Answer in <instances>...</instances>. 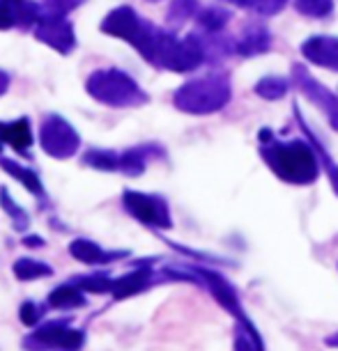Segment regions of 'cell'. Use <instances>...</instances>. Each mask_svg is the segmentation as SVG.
Returning a JSON list of instances; mask_svg holds the SVG:
<instances>
[{
  "mask_svg": "<svg viewBox=\"0 0 338 351\" xmlns=\"http://www.w3.org/2000/svg\"><path fill=\"white\" fill-rule=\"evenodd\" d=\"M262 161L269 165L278 180L288 184H313L317 180V152L313 143L304 138L278 141L271 129L258 131Z\"/></svg>",
  "mask_w": 338,
  "mask_h": 351,
  "instance_id": "obj_1",
  "label": "cell"
},
{
  "mask_svg": "<svg viewBox=\"0 0 338 351\" xmlns=\"http://www.w3.org/2000/svg\"><path fill=\"white\" fill-rule=\"evenodd\" d=\"M233 99V83L223 71L189 78L173 92V106L187 115H214Z\"/></svg>",
  "mask_w": 338,
  "mask_h": 351,
  "instance_id": "obj_2",
  "label": "cell"
},
{
  "mask_svg": "<svg viewBox=\"0 0 338 351\" xmlns=\"http://www.w3.org/2000/svg\"><path fill=\"white\" fill-rule=\"evenodd\" d=\"M85 92L109 108H138L150 101V95L136 83V78L115 67L92 71L85 78Z\"/></svg>",
  "mask_w": 338,
  "mask_h": 351,
  "instance_id": "obj_3",
  "label": "cell"
},
{
  "mask_svg": "<svg viewBox=\"0 0 338 351\" xmlns=\"http://www.w3.org/2000/svg\"><path fill=\"white\" fill-rule=\"evenodd\" d=\"M99 30L109 37L127 42L131 49H136L141 53V58L145 62H152L159 37H161V32H164V28L150 23L148 19H143L134 8H129V5H120V8L109 12V14L102 19Z\"/></svg>",
  "mask_w": 338,
  "mask_h": 351,
  "instance_id": "obj_4",
  "label": "cell"
},
{
  "mask_svg": "<svg viewBox=\"0 0 338 351\" xmlns=\"http://www.w3.org/2000/svg\"><path fill=\"white\" fill-rule=\"evenodd\" d=\"M85 330L71 326L69 317L42 322L21 340L23 351H81Z\"/></svg>",
  "mask_w": 338,
  "mask_h": 351,
  "instance_id": "obj_5",
  "label": "cell"
},
{
  "mask_svg": "<svg viewBox=\"0 0 338 351\" xmlns=\"http://www.w3.org/2000/svg\"><path fill=\"white\" fill-rule=\"evenodd\" d=\"M39 145L51 158L65 161V158H71L81 149V136L63 115L49 112L39 124Z\"/></svg>",
  "mask_w": 338,
  "mask_h": 351,
  "instance_id": "obj_6",
  "label": "cell"
},
{
  "mask_svg": "<svg viewBox=\"0 0 338 351\" xmlns=\"http://www.w3.org/2000/svg\"><path fill=\"white\" fill-rule=\"evenodd\" d=\"M122 207L124 211L136 218L138 223L148 225L152 230H170L173 228V218H170L168 202L161 195L141 193V191L127 189L122 193Z\"/></svg>",
  "mask_w": 338,
  "mask_h": 351,
  "instance_id": "obj_7",
  "label": "cell"
},
{
  "mask_svg": "<svg viewBox=\"0 0 338 351\" xmlns=\"http://www.w3.org/2000/svg\"><path fill=\"white\" fill-rule=\"evenodd\" d=\"M290 81L311 104H315L317 108L324 112V117L329 120V127L338 131V95L331 92L327 85H322L317 78L306 69V64L295 62L290 69Z\"/></svg>",
  "mask_w": 338,
  "mask_h": 351,
  "instance_id": "obj_8",
  "label": "cell"
},
{
  "mask_svg": "<svg viewBox=\"0 0 338 351\" xmlns=\"http://www.w3.org/2000/svg\"><path fill=\"white\" fill-rule=\"evenodd\" d=\"M35 37L42 44L51 46L53 51H58L60 56H69L76 49V32L74 25L67 21V16L53 14V12H42L37 25L32 28Z\"/></svg>",
  "mask_w": 338,
  "mask_h": 351,
  "instance_id": "obj_9",
  "label": "cell"
},
{
  "mask_svg": "<svg viewBox=\"0 0 338 351\" xmlns=\"http://www.w3.org/2000/svg\"><path fill=\"white\" fill-rule=\"evenodd\" d=\"M44 8L35 0H0V30L35 28Z\"/></svg>",
  "mask_w": 338,
  "mask_h": 351,
  "instance_id": "obj_10",
  "label": "cell"
},
{
  "mask_svg": "<svg viewBox=\"0 0 338 351\" xmlns=\"http://www.w3.org/2000/svg\"><path fill=\"white\" fill-rule=\"evenodd\" d=\"M304 60H308L315 67H322L327 71L338 74V37L334 35H313L304 39L300 46Z\"/></svg>",
  "mask_w": 338,
  "mask_h": 351,
  "instance_id": "obj_11",
  "label": "cell"
},
{
  "mask_svg": "<svg viewBox=\"0 0 338 351\" xmlns=\"http://www.w3.org/2000/svg\"><path fill=\"white\" fill-rule=\"evenodd\" d=\"M67 250L76 262L88 264V267H106V264H115L117 260H124L129 255L127 250H106L97 241L85 239V237L71 241Z\"/></svg>",
  "mask_w": 338,
  "mask_h": 351,
  "instance_id": "obj_12",
  "label": "cell"
},
{
  "mask_svg": "<svg viewBox=\"0 0 338 351\" xmlns=\"http://www.w3.org/2000/svg\"><path fill=\"white\" fill-rule=\"evenodd\" d=\"M271 49V32L260 21H249L242 28L240 37L235 39V53L242 58H256L262 56Z\"/></svg>",
  "mask_w": 338,
  "mask_h": 351,
  "instance_id": "obj_13",
  "label": "cell"
},
{
  "mask_svg": "<svg viewBox=\"0 0 338 351\" xmlns=\"http://www.w3.org/2000/svg\"><path fill=\"white\" fill-rule=\"evenodd\" d=\"M161 156H164V147L157 143H145V145H136V147L122 149L117 172H122L127 177H141L152 158H161Z\"/></svg>",
  "mask_w": 338,
  "mask_h": 351,
  "instance_id": "obj_14",
  "label": "cell"
},
{
  "mask_svg": "<svg viewBox=\"0 0 338 351\" xmlns=\"http://www.w3.org/2000/svg\"><path fill=\"white\" fill-rule=\"evenodd\" d=\"M0 168L8 172L12 180H16L19 184H21V186L39 202V207H42V209L49 204V195H46L44 184H42L39 175L32 168H25V165L14 161V158H5V156H0Z\"/></svg>",
  "mask_w": 338,
  "mask_h": 351,
  "instance_id": "obj_15",
  "label": "cell"
},
{
  "mask_svg": "<svg viewBox=\"0 0 338 351\" xmlns=\"http://www.w3.org/2000/svg\"><path fill=\"white\" fill-rule=\"evenodd\" d=\"M46 306L49 310H58V313H71V310H81L88 306V294L76 282L65 280L49 291Z\"/></svg>",
  "mask_w": 338,
  "mask_h": 351,
  "instance_id": "obj_16",
  "label": "cell"
},
{
  "mask_svg": "<svg viewBox=\"0 0 338 351\" xmlns=\"http://www.w3.org/2000/svg\"><path fill=\"white\" fill-rule=\"evenodd\" d=\"M152 280H155V278H152V269L148 267V264H145V267H143V264H138V267L131 271V274L122 276V278H115L111 296L115 301L129 299V296L141 294L143 289H148Z\"/></svg>",
  "mask_w": 338,
  "mask_h": 351,
  "instance_id": "obj_17",
  "label": "cell"
},
{
  "mask_svg": "<svg viewBox=\"0 0 338 351\" xmlns=\"http://www.w3.org/2000/svg\"><path fill=\"white\" fill-rule=\"evenodd\" d=\"M0 143L25 154L32 145V129L28 117H19L14 122H0Z\"/></svg>",
  "mask_w": 338,
  "mask_h": 351,
  "instance_id": "obj_18",
  "label": "cell"
},
{
  "mask_svg": "<svg viewBox=\"0 0 338 351\" xmlns=\"http://www.w3.org/2000/svg\"><path fill=\"white\" fill-rule=\"evenodd\" d=\"M293 112H295V117H297V124H300V129L304 131V136L308 138L311 143H313V147H315V152H317V158L322 161V165H324V172L329 175V180H331V186H334V191L338 193V163H334V158L329 156V152L324 149V145L317 141V136L313 134V129L308 127L306 124V120H304V115L300 112V106H293Z\"/></svg>",
  "mask_w": 338,
  "mask_h": 351,
  "instance_id": "obj_19",
  "label": "cell"
},
{
  "mask_svg": "<svg viewBox=\"0 0 338 351\" xmlns=\"http://www.w3.org/2000/svg\"><path fill=\"white\" fill-rule=\"evenodd\" d=\"M12 274L19 282H32V280H42V278L53 276V267L42 260H32V257H19L12 264Z\"/></svg>",
  "mask_w": 338,
  "mask_h": 351,
  "instance_id": "obj_20",
  "label": "cell"
},
{
  "mask_svg": "<svg viewBox=\"0 0 338 351\" xmlns=\"http://www.w3.org/2000/svg\"><path fill=\"white\" fill-rule=\"evenodd\" d=\"M230 16H233L230 10L221 8V5H207V8H201L194 21L201 32H223Z\"/></svg>",
  "mask_w": 338,
  "mask_h": 351,
  "instance_id": "obj_21",
  "label": "cell"
},
{
  "mask_svg": "<svg viewBox=\"0 0 338 351\" xmlns=\"http://www.w3.org/2000/svg\"><path fill=\"white\" fill-rule=\"evenodd\" d=\"M69 280L76 282L85 294L104 296V294H111L113 291V282H115V278H111L106 271H92V274L74 276V278H69Z\"/></svg>",
  "mask_w": 338,
  "mask_h": 351,
  "instance_id": "obj_22",
  "label": "cell"
},
{
  "mask_svg": "<svg viewBox=\"0 0 338 351\" xmlns=\"http://www.w3.org/2000/svg\"><path fill=\"white\" fill-rule=\"evenodd\" d=\"M290 85L293 81L283 76H262L260 81L254 85V92L264 101H278L290 92Z\"/></svg>",
  "mask_w": 338,
  "mask_h": 351,
  "instance_id": "obj_23",
  "label": "cell"
},
{
  "mask_svg": "<svg viewBox=\"0 0 338 351\" xmlns=\"http://www.w3.org/2000/svg\"><path fill=\"white\" fill-rule=\"evenodd\" d=\"M201 8H203V5L198 3V0H173V3H170L168 14H166V23H168L170 30L182 28L187 21L196 19V14L201 12Z\"/></svg>",
  "mask_w": 338,
  "mask_h": 351,
  "instance_id": "obj_24",
  "label": "cell"
},
{
  "mask_svg": "<svg viewBox=\"0 0 338 351\" xmlns=\"http://www.w3.org/2000/svg\"><path fill=\"white\" fill-rule=\"evenodd\" d=\"M83 165L95 168L99 172H117V165H120V152L92 147L83 154Z\"/></svg>",
  "mask_w": 338,
  "mask_h": 351,
  "instance_id": "obj_25",
  "label": "cell"
},
{
  "mask_svg": "<svg viewBox=\"0 0 338 351\" xmlns=\"http://www.w3.org/2000/svg\"><path fill=\"white\" fill-rule=\"evenodd\" d=\"M0 209L5 211V216L12 221V228H14L16 232H25L30 228L28 211L21 209V204H19L14 197L10 195V191L5 186H0Z\"/></svg>",
  "mask_w": 338,
  "mask_h": 351,
  "instance_id": "obj_26",
  "label": "cell"
},
{
  "mask_svg": "<svg viewBox=\"0 0 338 351\" xmlns=\"http://www.w3.org/2000/svg\"><path fill=\"white\" fill-rule=\"evenodd\" d=\"M237 8L254 12L258 16H276L288 5V0H233Z\"/></svg>",
  "mask_w": 338,
  "mask_h": 351,
  "instance_id": "obj_27",
  "label": "cell"
},
{
  "mask_svg": "<svg viewBox=\"0 0 338 351\" xmlns=\"http://www.w3.org/2000/svg\"><path fill=\"white\" fill-rule=\"evenodd\" d=\"M295 10L308 19H327L334 12V0H295Z\"/></svg>",
  "mask_w": 338,
  "mask_h": 351,
  "instance_id": "obj_28",
  "label": "cell"
},
{
  "mask_svg": "<svg viewBox=\"0 0 338 351\" xmlns=\"http://www.w3.org/2000/svg\"><path fill=\"white\" fill-rule=\"evenodd\" d=\"M46 310H49V306H42V303L32 301V299H25L21 306H19V319H21V324L25 328H35L39 326V324L44 322V315Z\"/></svg>",
  "mask_w": 338,
  "mask_h": 351,
  "instance_id": "obj_29",
  "label": "cell"
},
{
  "mask_svg": "<svg viewBox=\"0 0 338 351\" xmlns=\"http://www.w3.org/2000/svg\"><path fill=\"white\" fill-rule=\"evenodd\" d=\"M85 0H42V8L53 14H63L67 16L69 12H74L78 5H83Z\"/></svg>",
  "mask_w": 338,
  "mask_h": 351,
  "instance_id": "obj_30",
  "label": "cell"
},
{
  "mask_svg": "<svg viewBox=\"0 0 338 351\" xmlns=\"http://www.w3.org/2000/svg\"><path fill=\"white\" fill-rule=\"evenodd\" d=\"M21 241H23L25 248H44L46 246V241L39 234H23Z\"/></svg>",
  "mask_w": 338,
  "mask_h": 351,
  "instance_id": "obj_31",
  "label": "cell"
},
{
  "mask_svg": "<svg viewBox=\"0 0 338 351\" xmlns=\"http://www.w3.org/2000/svg\"><path fill=\"white\" fill-rule=\"evenodd\" d=\"M10 83H12L10 74H8V71H3V69H0V97H3V95H8Z\"/></svg>",
  "mask_w": 338,
  "mask_h": 351,
  "instance_id": "obj_32",
  "label": "cell"
},
{
  "mask_svg": "<svg viewBox=\"0 0 338 351\" xmlns=\"http://www.w3.org/2000/svg\"><path fill=\"white\" fill-rule=\"evenodd\" d=\"M148 3H161V0H148Z\"/></svg>",
  "mask_w": 338,
  "mask_h": 351,
  "instance_id": "obj_33",
  "label": "cell"
},
{
  "mask_svg": "<svg viewBox=\"0 0 338 351\" xmlns=\"http://www.w3.org/2000/svg\"><path fill=\"white\" fill-rule=\"evenodd\" d=\"M0 154H3V143H0Z\"/></svg>",
  "mask_w": 338,
  "mask_h": 351,
  "instance_id": "obj_34",
  "label": "cell"
}]
</instances>
